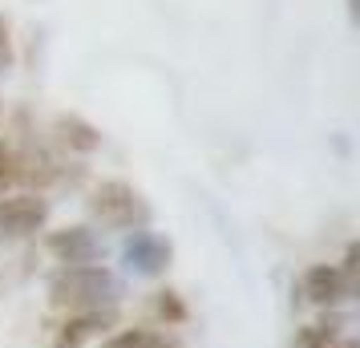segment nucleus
Returning a JSON list of instances; mask_svg holds the SVG:
<instances>
[{"label": "nucleus", "instance_id": "nucleus-1", "mask_svg": "<svg viewBox=\"0 0 360 348\" xmlns=\"http://www.w3.org/2000/svg\"><path fill=\"white\" fill-rule=\"evenodd\" d=\"M126 296V288L105 264H85V267H61L49 280V304L65 316L85 312H114Z\"/></svg>", "mask_w": 360, "mask_h": 348}, {"label": "nucleus", "instance_id": "nucleus-2", "mask_svg": "<svg viewBox=\"0 0 360 348\" xmlns=\"http://www.w3.org/2000/svg\"><path fill=\"white\" fill-rule=\"evenodd\" d=\"M85 207H89V215H94V223H101V227H110V231H142L150 223V202L134 191L130 183H122V179H105V183H98L94 191H89V199H85Z\"/></svg>", "mask_w": 360, "mask_h": 348}, {"label": "nucleus", "instance_id": "nucleus-3", "mask_svg": "<svg viewBox=\"0 0 360 348\" xmlns=\"http://www.w3.org/2000/svg\"><path fill=\"white\" fill-rule=\"evenodd\" d=\"M170 259H174V243L166 239V235L150 231H130L126 235V243H122V264L130 276H142V280H158L170 271Z\"/></svg>", "mask_w": 360, "mask_h": 348}, {"label": "nucleus", "instance_id": "nucleus-4", "mask_svg": "<svg viewBox=\"0 0 360 348\" xmlns=\"http://www.w3.org/2000/svg\"><path fill=\"white\" fill-rule=\"evenodd\" d=\"M49 223V202L41 195H0V239H29Z\"/></svg>", "mask_w": 360, "mask_h": 348}, {"label": "nucleus", "instance_id": "nucleus-5", "mask_svg": "<svg viewBox=\"0 0 360 348\" xmlns=\"http://www.w3.org/2000/svg\"><path fill=\"white\" fill-rule=\"evenodd\" d=\"M45 247H49V255L61 267L101 264V255H105L98 231H94V227H82V223H77V227H61V231H53L49 239H45Z\"/></svg>", "mask_w": 360, "mask_h": 348}, {"label": "nucleus", "instance_id": "nucleus-6", "mask_svg": "<svg viewBox=\"0 0 360 348\" xmlns=\"http://www.w3.org/2000/svg\"><path fill=\"white\" fill-rule=\"evenodd\" d=\"M300 296L316 304V308H340L344 299H352V283L344 280V271L336 264H311L304 276H300Z\"/></svg>", "mask_w": 360, "mask_h": 348}, {"label": "nucleus", "instance_id": "nucleus-7", "mask_svg": "<svg viewBox=\"0 0 360 348\" xmlns=\"http://www.w3.org/2000/svg\"><path fill=\"white\" fill-rule=\"evenodd\" d=\"M114 324V312H85V316H69L65 324L57 328V340L53 348H82L85 340H94V336H105Z\"/></svg>", "mask_w": 360, "mask_h": 348}, {"label": "nucleus", "instance_id": "nucleus-8", "mask_svg": "<svg viewBox=\"0 0 360 348\" xmlns=\"http://www.w3.org/2000/svg\"><path fill=\"white\" fill-rule=\"evenodd\" d=\"M53 130H57V138H61V146L77 150V154H94V150L101 146L98 126H89V122L77 117V114H61L57 122H53Z\"/></svg>", "mask_w": 360, "mask_h": 348}, {"label": "nucleus", "instance_id": "nucleus-9", "mask_svg": "<svg viewBox=\"0 0 360 348\" xmlns=\"http://www.w3.org/2000/svg\"><path fill=\"white\" fill-rule=\"evenodd\" d=\"M101 348H179V340H166V332L154 328H122L114 336H105Z\"/></svg>", "mask_w": 360, "mask_h": 348}, {"label": "nucleus", "instance_id": "nucleus-10", "mask_svg": "<svg viewBox=\"0 0 360 348\" xmlns=\"http://www.w3.org/2000/svg\"><path fill=\"white\" fill-rule=\"evenodd\" d=\"M154 308H158V316H162L166 328H179V324H186V304H182L179 292H158V299H154Z\"/></svg>", "mask_w": 360, "mask_h": 348}, {"label": "nucleus", "instance_id": "nucleus-11", "mask_svg": "<svg viewBox=\"0 0 360 348\" xmlns=\"http://www.w3.org/2000/svg\"><path fill=\"white\" fill-rule=\"evenodd\" d=\"M20 179V154L8 142H0V195H4V186H13Z\"/></svg>", "mask_w": 360, "mask_h": 348}, {"label": "nucleus", "instance_id": "nucleus-12", "mask_svg": "<svg viewBox=\"0 0 360 348\" xmlns=\"http://www.w3.org/2000/svg\"><path fill=\"white\" fill-rule=\"evenodd\" d=\"M13 65V37H8V20L0 13V69Z\"/></svg>", "mask_w": 360, "mask_h": 348}, {"label": "nucleus", "instance_id": "nucleus-13", "mask_svg": "<svg viewBox=\"0 0 360 348\" xmlns=\"http://www.w3.org/2000/svg\"><path fill=\"white\" fill-rule=\"evenodd\" d=\"M316 348H356L352 340H332V344H316Z\"/></svg>", "mask_w": 360, "mask_h": 348}, {"label": "nucleus", "instance_id": "nucleus-14", "mask_svg": "<svg viewBox=\"0 0 360 348\" xmlns=\"http://www.w3.org/2000/svg\"><path fill=\"white\" fill-rule=\"evenodd\" d=\"M348 4H352V8H356V0H348Z\"/></svg>", "mask_w": 360, "mask_h": 348}]
</instances>
